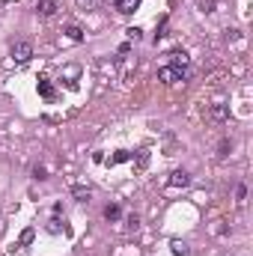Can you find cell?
I'll return each instance as SVG.
<instances>
[{"instance_id": "8", "label": "cell", "mask_w": 253, "mask_h": 256, "mask_svg": "<svg viewBox=\"0 0 253 256\" xmlns=\"http://www.w3.org/2000/svg\"><path fill=\"white\" fill-rule=\"evenodd\" d=\"M39 96L54 99V86H51V81H48V78H39Z\"/></svg>"}, {"instance_id": "20", "label": "cell", "mask_w": 253, "mask_h": 256, "mask_svg": "<svg viewBox=\"0 0 253 256\" xmlns=\"http://www.w3.org/2000/svg\"><path fill=\"white\" fill-rule=\"evenodd\" d=\"M48 229H51V232H60V218H54V221H51V226H48Z\"/></svg>"}, {"instance_id": "6", "label": "cell", "mask_w": 253, "mask_h": 256, "mask_svg": "<svg viewBox=\"0 0 253 256\" xmlns=\"http://www.w3.org/2000/svg\"><path fill=\"white\" fill-rule=\"evenodd\" d=\"M188 63H191V57L185 51H173L170 54V66H176V68H188Z\"/></svg>"}, {"instance_id": "17", "label": "cell", "mask_w": 253, "mask_h": 256, "mask_svg": "<svg viewBox=\"0 0 253 256\" xmlns=\"http://www.w3.org/2000/svg\"><path fill=\"white\" fill-rule=\"evenodd\" d=\"M96 3H99V0H78V9H96Z\"/></svg>"}, {"instance_id": "1", "label": "cell", "mask_w": 253, "mask_h": 256, "mask_svg": "<svg viewBox=\"0 0 253 256\" xmlns=\"http://www.w3.org/2000/svg\"><path fill=\"white\" fill-rule=\"evenodd\" d=\"M185 78H188L185 68H176V66L158 68V81H161V84H167V86H173V84H179V81H185Z\"/></svg>"}, {"instance_id": "16", "label": "cell", "mask_w": 253, "mask_h": 256, "mask_svg": "<svg viewBox=\"0 0 253 256\" xmlns=\"http://www.w3.org/2000/svg\"><path fill=\"white\" fill-rule=\"evenodd\" d=\"M33 179H39V182H45V179H48V170H45L42 164H36V167H33Z\"/></svg>"}, {"instance_id": "2", "label": "cell", "mask_w": 253, "mask_h": 256, "mask_svg": "<svg viewBox=\"0 0 253 256\" xmlns=\"http://www.w3.org/2000/svg\"><path fill=\"white\" fill-rule=\"evenodd\" d=\"M9 54H12L15 63H27V60L33 57V45H30V42H12Z\"/></svg>"}, {"instance_id": "19", "label": "cell", "mask_w": 253, "mask_h": 256, "mask_svg": "<svg viewBox=\"0 0 253 256\" xmlns=\"http://www.w3.org/2000/svg\"><path fill=\"white\" fill-rule=\"evenodd\" d=\"M244 194H247V188H244V185H238V188H236V197H238V200H244Z\"/></svg>"}, {"instance_id": "3", "label": "cell", "mask_w": 253, "mask_h": 256, "mask_svg": "<svg viewBox=\"0 0 253 256\" xmlns=\"http://www.w3.org/2000/svg\"><path fill=\"white\" fill-rule=\"evenodd\" d=\"M188 185H191L188 170H173L170 179H167V188H188Z\"/></svg>"}, {"instance_id": "4", "label": "cell", "mask_w": 253, "mask_h": 256, "mask_svg": "<svg viewBox=\"0 0 253 256\" xmlns=\"http://www.w3.org/2000/svg\"><path fill=\"white\" fill-rule=\"evenodd\" d=\"M209 119H212V122H226V119H229V104L215 102V104L209 107Z\"/></svg>"}, {"instance_id": "11", "label": "cell", "mask_w": 253, "mask_h": 256, "mask_svg": "<svg viewBox=\"0 0 253 256\" xmlns=\"http://www.w3.org/2000/svg\"><path fill=\"white\" fill-rule=\"evenodd\" d=\"M33 236H36V229H33V226H27L24 232H21V239H18V244H21V247H30V244H33Z\"/></svg>"}, {"instance_id": "21", "label": "cell", "mask_w": 253, "mask_h": 256, "mask_svg": "<svg viewBox=\"0 0 253 256\" xmlns=\"http://www.w3.org/2000/svg\"><path fill=\"white\" fill-rule=\"evenodd\" d=\"M0 221H3V212H0Z\"/></svg>"}, {"instance_id": "14", "label": "cell", "mask_w": 253, "mask_h": 256, "mask_svg": "<svg viewBox=\"0 0 253 256\" xmlns=\"http://www.w3.org/2000/svg\"><path fill=\"white\" fill-rule=\"evenodd\" d=\"M125 161H131V152H125V149H119L117 155L110 158V164H125Z\"/></svg>"}, {"instance_id": "7", "label": "cell", "mask_w": 253, "mask_h": 256, "mask_svg": "<svg viewBox=\"0 0 253 256\" xmlns=\"http://www.w3.org/2000/svg\"><path fill=\"white\" fill-rule=\"evenodd\" d=\"M137 6H140V0H117V12H122V15H131Z\"/></svg>"}, {"instance_id": "15", "label": "cell", "mask_w": 253, "mask_h": 256, "mask_svg": "<svg viewBox=\"0 0 253 256\" xmlns=\"http://www.w3.org/2000/svg\"><path fill=\"white\" fill-rule=\"evenodd\" d=\"M125 36H128L131 42H140V36H143V30H140V27H128V30H125Z\"/></svg>"}, {"instance_id": "18", "label": "cell", "mask_w": 253, "mask_h": 256, "mask_svg": "<svg viewBox=\"0 0 253 256\" xmlns=\"http://www.w3.org/2000/svg\"><path fill=\"white\" fill-rule=\"evenodd\" d=\"M229 149H233V146H229V140H223V143L218 146V155H220V158H226V155H229Z\"/></svg>"}, {"instance_id": "10", "label": "cell", "mask_w": 253, "mask_h": 256, "mask_svg": "<svg viewBox=\"0 0 253 256\" xmlns=\"http://www.w3.org/2000/svg\"><path fill=\"white\" fill-rule=\"evenodd\" d=\"M170 247H173V256H188L191 250H188V244L185 241H179V239H173L170 241Z\"/></svg>"}, {"instance_id": "9", "label": "cell", "mask_w": 253, "mask_h": 256, "mask_svg": "<svg viewBox=\"0 0 253 256\" xmlns=\"http://www.w3.org/2000/svg\"><path fill=\"white\" fill-rule=\"evenodd\" d=\"M63 33H66L68 39H72V42H84V30H81L78 24H68V27H66Z\"/></svg>"}, {"instance_id": "5", "label": "cell", "mask_w": 253, "mask_h": 256, "mask_svg": "<svg viewBox=\"0 0 253 256\" xmlns=\"http://www.w3.org/2000/svg\"><path fill=\"white\" fill-rule=\"evenodd\" d=\"M57 9H60L57 0H39V3H36L39 18H51V15H57Z\"/></svg>"}, {"instance_id": "13", "label": "cell", "mask_w": 253, "mask_h": 256, "mask_svg": "<svg viewBox=\"0 0 253 256\" xmlns=\"http://www.w3.org/2000/svg\"><path fill=\"white\" fill-rule=\"evenodd\" d=\"M104 218H107V221H119V218H122V208H119V205H107V208H104Z\"/></svg>"}, {"instance_id": "12", "label": "cell", "mask_w": 253, "mask_h": 256, "mask_svg": "<svg viewBox=\"0 0 253 256\" xmlns=\"http://www.w3.org/2000/svg\"><path fill=\"white\" fill-rule=\"evenodd\" d=\"M72 194H75L78 203H89V194H93V191H89V188H81V185H78V188H72Z\"/></svg>"}]
</instances>
